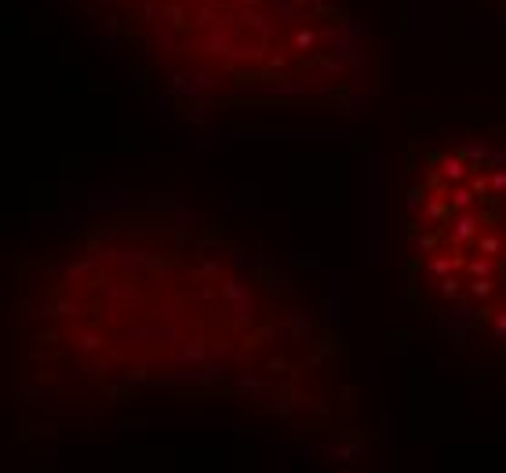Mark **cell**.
Masks as SVG:
<instances>
[{
  "label": "cell",
  "instance_id": "cell-1",
  "mask_svg": "<svg viewBox=\"0 0 506 473\" xmlns=\"http://www.w3.org/2000/svg\"><path fill=\"white\" fill-rule=\"evenodd\" d=\"M18 397L62 412L237 404L324 434L346 401L335 324L299 281L215 222L120 208L15 284Z\"/></svg>",
  "mask_w": 506,
  "mask_h": 473
},
{
  "label": "cell",
  "instance_id": "cell-2",
  "mask_svg": "<svg viewBox=\"0 0 506 473\" xmlns=\"http://www.w3.org/2000/svg\"><path fill=\"white\" fill-rule=\"evenodd\" d=\"M142 92L189 117L331 106L365 73L339 0H62Z\"/></svg>",
  "mask_w": 506,
  "mask_h": 473
},
{
  "label": "cell",
  "instance_id": "cell-4",
  "mask_svg": "<svg viewBox=\"0 0 506 473\" xmlns=\"http://www.w3.org/2000/svg\"><path fill=\"white\" fill-rule=\"evenodd\" d=\"M474 4L495 23H506V0H474Z\"/></svg>",
  "mask_w": 506,
  "mask_h": 473
},
{
  "label": "cell",
  "instance_id": "cell-3",
  "mask_svg": "<svg viewBox=\"0 0 506 473\" xmlns=\"http://www.w3.org/2000/svg\"><path fill=\"white\" fill-rule=\"evenodd\" d=\"M397 284L408 313L474 372H506V124L415 117L397 175Z\"/></svg>",
  "mask_w": 506,
  "mask_h": 473
}]
</instances>
